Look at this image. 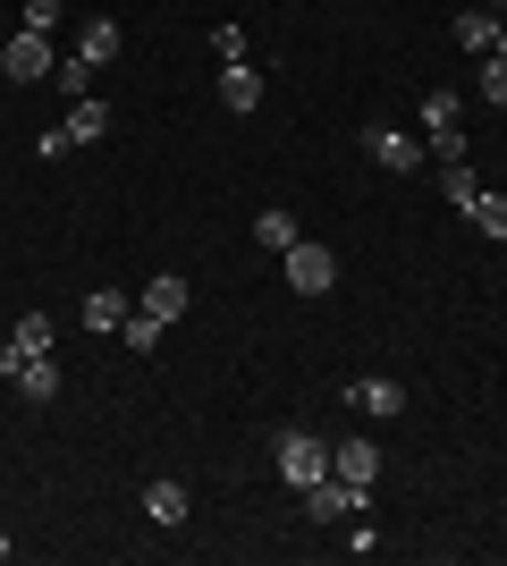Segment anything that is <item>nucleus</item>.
Instances as JSON below:
<instances>
[{
  "label": "nucleus",
  "instance_id": "nucleus-1",
  "mask_svg": "<svg viewBox=\"0 0 507 566\" xmlns=\"http://www.w3.org/2000/svg\"><path fill=\"white\" fill-rule=\"evenodd\" d=\"M271 465H279V482H288V491H314L321 473H330V440H321V431H305V423H288L279 440H271Z\"/></svg>",
  "mask_w": 507,
  "mask_h": 566
},
{
  "label": "nucleus",
  "instance_id": "nucleus-2",
  "mask_svg": "<svg viewBox=\"0 0 507 566\" xmlns=\"http://www.w3.org/2000/svg\"><path fill=\"white\" fill-rule=\"evenodd\" d=\"M296 499H305V516H314V524H347L356 507H372V482H347V473H321L314 491H296Z\"/></svg>",
  "mask_w": 507,
  "mask_h": 566
},
{
  "label": "nucleus",
  "instance_id": "nucleus-3",
  "mask_svg": "<svg viewBox=\"0 0 507 566\" xmlns=\"http://www.w3.org/2000/svg\"><path fill=\"white\" fill-rule=\"evenodd\" d=\"M279 271H288L296 296H330V287H338V254H330V245H314V237H296L288 254H279Z\"/></svg>",
  "mask_w": 507,
  "mask_h": 566
},
{
  "label": "nucleus",
  "instance_id": "nucleus-4",
  "mask_svg": "<svg viewBox=\"0 0 507 566\" xmlns=\"http://www.w3.org/2000/svg\"><path fill=\"white\" fill-rule=\"evenodd\" d=\"M423 144H432L440 161H465V111H457V94H423Z\"/></svg>",
  "mask_w": 507,
  "mask_h": 566
},
{
  "label": "nucleus",
  "instance_id": "nucleus-5",
  "mask_svg": "<svg viewBox=\"0 0 507 566\" xmlns=\"http://www.w3.org/2000/svg\"><path fill=\"white\" fill-rule=\"evenodd\" d=\"M60 69V60H51V34H9V43H0V76H9V85H43V76Z\"/></svg>",
  "mask_w": 507,
  "mask_h": 566
},
{
  "label": "nucleus",
  "instance_id": "nucleus-6",
  "mask_svg": "<svg viewBox=\"0 0 507 566\" xmlns=\"http://www.w3.org/2000/svg\"><path fill=\"white\" fill-rule=\"evenodd\" d=\"M363 153H372L389 178H414V169H423V136H406V127H363Z\"/></svg>",
  "mask_w": 507,
  "mask_h": 566
},
{
  "label": "nucleus",
  "instance_id": "nucleus-7",
  "mask_svg": "<svg viewBox=\"0 0 507 566\" xmlns=\"http://www.w3.org/2000/svg\"><path fill=\"white\" fill-rule=\"evenodd\" d=\"M347 406L372 415V423H389V415H406V389H398L389 373H363V380H347Z\"/></svg>",
  "mask_w": 507,
  "mask_h": 566
},
{
  "label": "nucleus",
  "instance_id": "nucleus-8",
  "mask_svg": "<svg viewBox=\"0 0 507 566\" xmlns=\"http://www.w3.org/2000/svg\"><path fill=\"white\" fill-rule=\"evenodd\" d=\"M220 111H237V118L263 111V69H254V60H229V69H220Z\"/></svg>",
  "mask_w": 507,
  "mask_h": 566
},
{
  "label": "nucleus",
  "instance_id": "nucleus-9",
  "mask_svg": "<svg viewBox=\"0 0 507 566\" xmlns=\"http://www.w3.org/2000/svg\"><path fill=\"white\" fill-rule=\"evenodd\" d=\"M330 473H347V482H381V449H372V440H330Z\"/></svg>",
  "mask_w": 507,
  "mask_h": 566
},
{
  "label": "nucleus",
  "instance_id": "nucleus-10",
  "mask_svg": "<svg viewBox=\"0 0 507 566\" xmlns=\"http://www.w3.org/2000/svg\"><path fill=\"white\" fill-rule=\"evenodd\" d=\"M457 51L490 60V51H499V9H465V18H457Z\"/></svg>",
  "mask_w": 507,
  "mask_h": 566
},
{
  "label": "nucleus",
  "instance_id": "nucleus-11",
  "mask_svg": "<svg viewBox=\"0 0 507 566\" xmlns=\"http://www.w3.org/2000/svg\"><path fill=\"white\" fill-rule=\"evenodd\" d=\"M102 136H110V102L85 94V102L68 111V144H102Z\"/></svg>",
  "mask_w": 507,
  "mask_h": 566
},
{
  "label": "nucleus",
  "instance_id": "nucleus-12",
  "mask_svg": "<svg viewBox=\"0 0 507 566\" xmlns=\"http://www.w3.org/2000/svg\"><path fill=\"white\" fill-rule=\"evenodd\" d=\"M76 60L110 69V60H119V18H94V25H85V34H76Z\"/></svg>",
  "mask_w": 507,
  "mask_h": 566
},
{
  "label": "nucleus",
  "instance_id": "nucleus-13",
  "mask_svg": "<svg viewBox=\"0 0 507 566\" xmlns=\"http://www.w3.org/2000/svg\"><path fill=\"white\" fill-rule=\"evenodd\" d=\"M18 389L34 406H51V398H60V364H51V355H25V364H18Z\"/></svg>",
  "mask_w": 507,
  "mask_h": 566
},
{
  "label": "nucleus",
  "instance_id": "nucleus-14",
  "mask_svg": "<svg viewBox=\"0 0 507 566\" xmlns=\"http://www.w3.org/2000/svg\"><path fill=\"white\" fill-rule=\"evenodd\" d=\"M254 237H263V254H288L305 229H296V212H279V203H271V212H254Z\"/></svg>",
  "mask_w": 507,
  "mask_h": 566
},
{
  "label": "nucleus",
  "instance_id": "nucleus-15",
  "mask_svg": "<svg viewBox=\"0 0 507 566\" xmlns=\"http://www.w3.org/2000/svg\"><path fill=\"white\" fill-rule=\"evenodd\" d=\"M145 313H161V322H178V313H187V280H178V271H161V280H145Z\"/></svg>",
  "mask_w": 507,
  "mask_h": 566
},
{
  "label": "nucleus",
  "instance_id": "nucleus-16",
  "mask_svg": "<svg viewBox=\"0 0 507 566\" xmlns=\"http://www.w3.org/2000/svg\"><path fill=\"white\" fill-rule=\"evenodd\" d=\"M474 195H483L474 161H448V169H440V203H457V212H474Z\"/></svg>",
  "mask_w": 507,
  "mask_h": 566
},
{
  "label": "nucleus",
  "instance_id": "nucleus-17",
  "mask_svg": "<svg viewBox=\"0 0 507 566\" xmlns=\"http://www.w3.org/2000/svg\"><path fill=\"white\" fill-rule=\"evenodd\" d=\"M127 313H136V305H127L119 287H94V296H85V331H119Z\"/></svg>",
  "mask_w": 507,
  "mask_h": 566
},
{
  "label": "nucleus",
  "instance_id": "nucleus-18",
  "mask_svg": "<svg viewBox=\"0 0 507 566\" xmlns=\"http://www.w3.org/2000/svg\"><path fill=\"white\" fill-rule=\"evenodd\" d=\"M145 516L152 524H187V482H152V491H145Z\"/></svg>",
  "mask_w": 507,
  "mask_h": 566
},
{
  "label": "nucleus",
  "instance_id": "nucleus-19",
  "mask_svg": "<svg viewBox=\"0 0 507 566\" xmlns=\"http://www.w3.org/2000/svg\"><path fill=\"white\" fill-rule=\"evenodd\" d=\"M119 338H127V347H136V355H152V347H161V338H169V322H161V313H145V305H136V313H127V322H119Z\"/></svg>",
  "mask_w": 507,
  "mask_h": 566
},
{
  "label": "nucleus",
  "instance_id": "nucleus-20",
  "mask_svg": "<svg viewBox=\"0 0 507 566\" xmlns=\"http://www.w3.org/2000/svg\"><path fill=\"white\" fill-rule=\"evenodd\" d=\"M465 220H474V229H483V237H499V245H507V195H474V212H465Z\"/></svg>",
  "mask_w": 507,
  "mask_h": 566
},
{
  "label": "nucleus",
  "instance_id": "nucleus-21",
  "mask_svg": "<svg viewBox=\"0 0 507 566\" xmlns=\"http://www.w3.org/2000/svg\"><path fill=\"white\" fill-rule=\"evenodd\" d=\"M9 338H18L25 355H51V313H18V331H9Z\"/></svg>",
  "mask_w": 507,
  "mask_h": 566
},
{
  "label": "nucleus",
  "instance_id": "nucleus-22",
  "mask_svg": "<svg viewBox=\"0 0 507 566\" xmlns=\"http://www.w3.org/2000/svg\"><path fill=\"white\" fill-rule=\"evenodd\" d=\"M51 85H60V94H94V60H60V69H51Z\"/></svg>",
  "mask_w": 507,
  "mask_h": 566
},
{
  "label": "nucleus",
  "instance_id": "nucleus-23",
  "mask_svg": "<svg viewBox=\"0 0 507 566\" xmlns=\"http://www.w3.org/2000/svg\"><path fill=\"white\" fill-rule=\"evenodd\" d=\"M483 102H490V111H507V60H499V51L483 60Z\"/></svg>",
  "mask_w": 507,
  "mask_h": 566
},
{
  "label": "nucleus",
  "instance_id": "nucleus-24",
  "mask_svg": "<svg viewBox=\"0 0 507 566\" xmlns=\"http://www.w3.org/2000/svg\"><path fill=\"white\" fill-rule=\"evenodd\" d=\"M338 549H356V558H372V549H381V533L363 524V507H356V516H347V542H338Z\"/></svg>",
  "mask_w": 507,
  "mask_h": 566
},
{
  "label": "nucleus",
  "instance_id": "nucleus-25",
  "mask_svg": "<svg viewBox=\"0 0 507 566\" xmlns=\"http://www.w3.org/2000/svg\"><path fill=\"white\" fill-rule=\"evenodd\" d=\"M76 144H68V127H43V136H34V161H68Z\"/></svg>",
  "mask_w": 507,
  "mask_h": 566
},
{
  "label": "nucleus",
  "instance_id": "nucleus-26",
  "mask_svg": "<svg viewBox=\"0 0 507 566\" xmlns=\"http://www.w3.org/2000/svg\"><path fill=\"white\" fill-rule=\"evenodd\" d=\"M212 60H245V25H212Z\"/></svg>",
  "mask_w": 507,
  "mask_h": 566
},
{
  "label": "nucleus",
  "instance_id": "nucleus-27",
  "mask_svg": "<svg viewBox=\"0 0 507 566\" xmlns=\"http://www.w3.org/2000/svg\"><path fill=\"white\" fill-rule=\"evenodd\" d=\"M60 25V0H25V34H51Z\"/></svg>",
  "mask_w": 507,
  "mask_h": 566
},
{
  "label": "nucleus",
  "instance_id": "nucleus-28",
  "mask_svg": "<svg viewBox=\"0 0 507 566\" xmlns=\"http://www.w3.org/2000/svg\"><path fill=\"white\" fill-rule=\"evenodd\" d=\"M18 364H25V347H18V338H0V380H18Z\"/></svg>",
  "mask_w": 507,
  "mask_h": 566
},
{
  "label": "nucleus",
  "instance_id": "nucleus-29",
  "mask_svg": "<svg viewBox=\"0 0 507 566\" xmlns=\"http://www.w3.org/2000/svg\"><path fill=\"white\" fill-rule=\"evenodd\" d=\"M499 60H507V25H499Z\"/></svg>",
  "mask_w": 507,
  "mask_h": 566
},
{
  "label": "nucleus",
  "instance_id": "nucleus-30",
  "mask_svg": "<svg viewBox=\"0 0 507 566\" xmlns=\"http://www.w3.org/2000/svg\"><path fill=\"white\" fill-rule=\"evenodd\" d=\"M0 558H9V542H0Z\"/></svg>",
  "mask_w": 507,
  "mask_h": 566
},
{
  "label": "nucleus",
  "instance_id": "nucleus-31",
  "mask_svg": "<svg viewBox=\"0 0 507 566\" xmlns=\"http://www.w3.org/2000/svg\"><path fill=\"white\" fill-rule=\"evenodd\" d=\"M490 9H507V0H490Z\"/></svg>",
  "mask_w": 507,
  "mask_h": 566
}]
</instances>
